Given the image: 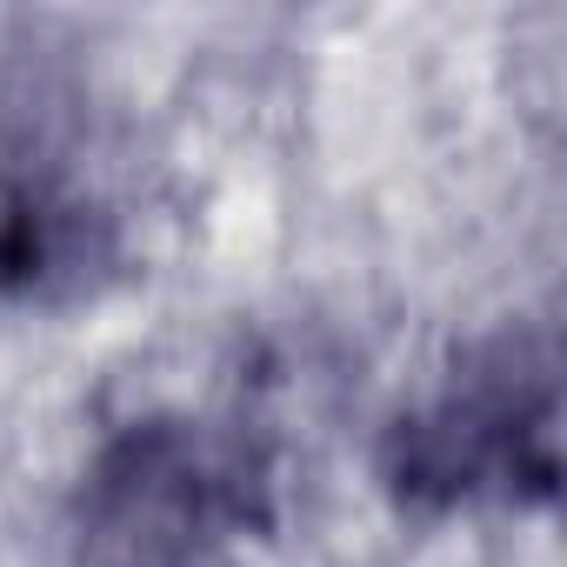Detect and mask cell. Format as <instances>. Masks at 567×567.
Segmentation results:
<instances>
[{"instance_id": "cell-1", "label": "cell", "mask_w": 567, "mask_h": 567, "mask_svg": "<svg viewBox=\"0 0 567 567\" xmlns=\"http://www.w3.org/2000/svg\"><path fill=\"white\" fill-rule=\"evenodd\" d=\"M267 454L247 427L141 414L114 427L74 494L81 567H220L267 520Z\"/></svg>"}, {"instance_id": "cell-2", "label": "cell", "mask_w": 567, "mask_h": 567, "mask_svg": "<svg viewBox=\"0 0 567 567\" xmlns=\"http://www.w3.org/2000/svg\"><path fill=\"white\" fill-rule=\"evenodd\" d=\"M554 474L560 388L547 348L527 334L481 341L381 434V487L421 514H454L474 501H547Z\"/></svg>"}, {"instance_id": "cell-3", "label": "cell", "mask_w": 567, "mask_h": 567, "mask_svg": "<svg viewBox=\"0 0 567 567\" xmlns=\"http://www.w3.org/2000/svg\"><path fill=\"white\" fill-rule=\"evenodd\" d=\"M114 274V214L54 167H0V301L61 308Z\"/></svg>"}]
</instances>
